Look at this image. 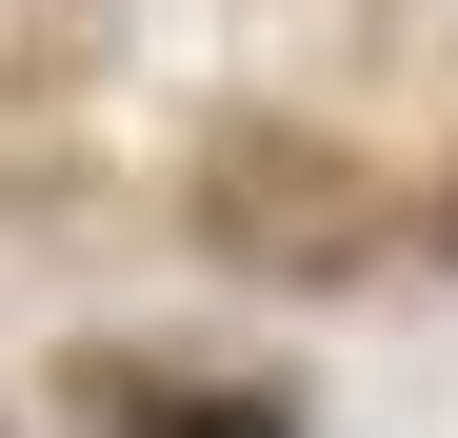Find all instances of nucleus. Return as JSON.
Wrapping results in <instances>:
<instances>
[{
  "instance_id": "f257e3e1",
  "label": "nucleus",
  "mask_w": 458,
  "mask_h": 438,
  "mask_svg": "<svg viewBox=\"0 0 458 438\" xmlns=\"http://www.w3.org/2000/svg\"><path fill=\"white\" fill-rule=\"evenodd\" d=\"M359 219H378V180L319 160V139H240V160H219V240H299V259H339Z\"/></svg>"
},
{
  "instance_id": "f03ea898",
  "label": "nucleus",
  "mask_w": 458,
  "mask_h": 438,
  "mask_svg": "<svg viewBox=\"0 0 458 438\" xmlns=\"http://www.w3.org/2000/svg\"><path fill=\"white\" fill-rule=\"evenodd\" d=\"M100 399H120V438H279V399H240V379H140V358H100Z\"/></svg>"
}]
</instances>
